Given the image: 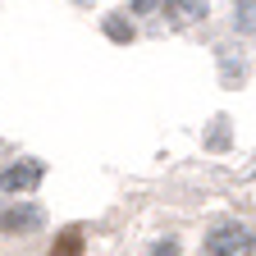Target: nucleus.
I'll return each mask as SVG.
<instances>
[{
    "label": "nucleus",
    "instance_id": "nucleus-1",
    "mask_svg": "<svg viewBox=\"0 0 256 256\" xmlns=\"http://www.w3.org/2000/svg\"><path fill=\"white\" fill-rule=\"evenodd\" d=\"M252 247H256V234L247 229V224H220V229H210L206 242H202L206 256H247Z\"/></svg>",
    "mask_w": 256,
    "mask_h": 256
},
{
    "label": "nucleus",
    "instance_id": "nucleus-2",
    "mask_svg": "<svg viewBox=\"0 0 256 256\" xmlns=\"http://www.w3.org/2000/svg\"><path fill=\"white\" fill-rule=\"evenodd\" d=\"M42 160H18V165H10L5 174H0V188H5V192H18V197H23V192H32V188H37L42 183Z\"/></svg>",
    "mask_w": 256,
    "mask_h": 256
},
{
    "label": "nucleus",
    "instance_id": "nucleus-3",
    "mask_svg": "<svg viewBox=\"0 0 256 256\" xmlns=\"http://www.w3.org/2000/svg\"><path fill=\"white\" fill-rule=\"evenodd\" d=\"M32 229H42V210L32 206V202H23L14 210H0V234L18 238V234H32Z\"/></svg>",
    "mask_w": 256,
    "mask_h": 256
},
{
    "label": "nucleus",
    "instance_id": "nucleus-4",
    "mask_svg": "<svg viewBox=\"0 0 256 256\" xmlns=\"http://www.w3.org/2000/svg\"><path fill=\"white\" fill-rule=\"evenodd\" d=\"M160 10L174 23H197V18H206V0H160Z\"/></svg>",
    "mask_w": 256,
    "mask_h": 256
},
{
    "label": "nucleus",
    "instance_id": "nucleus-5",
    "mask_svg": "<svg viewBox=\"0 0 256 256\" xmlns=\"http://www.w3.org/2000/svg\"><path fill=\"white\" fill-rule=\"evenodd\" d=\"M82 252H87L82 229H64V234H55V242H50V252H46V256H82Z\"/></svg>",
    "mask_w": 256,
    "mask_h": 256
},
{
    "label": "nucleus",
    "instance_id": "nucleus-6",
    "mask_svg": "<svg viewBox=\"0 0 256 256\" xmlns=\"http://www.w3.org/2000/svg\"><path fill=\"white\" fill-rule=\"evenodd\" d=\"M234 23H238L242 32H256V0H238V14H234Z\"/></svg>",
    "mask_w": 256,
    "mask_h": 256
},
{
    "label": "nucleus",
    "instance_id": "nucleus-7",
    "mask_svg": "<svg viewBox=\"0 0 256 256\" xmlns=\"http://www.w3.org/2000/svg\"><path fill=\"white\" fill-rule=\"evenodd\" d=\"M106 28H110V37H114V42H133V28H124L119 18H110Z\"/></svg>",
    "mask_w": 256,
    "mask_h": 256
},
{
    "label": "nucleus",
    "instance_id": "nucleus-8",
    "mask_svg": "<svg viewBox=\"0 0 256 256\" xmlns=\"http://www.w3.org/2000/svg\"><path fill=\"white\" fill-rule=\"evenodd\" d=\"M151 256H178V242H156Z\"/></svg>",
    "mask_w": 256,
    "mask_h": 256
},
{
    "label": "nucleus",
    "instance_id": "nucleus-9",
    "mask_svg": "<svg viewBox=\"0 0 256 256\" xmlns=\"http://www.w3.org/2000/svg\"><path fill=\"white\" fill-rule=\"evenodd\" d=\"M133 10H138V14H146V10H156V0H133Z\"/></svg>",
    "mask_w": 256,
    "mask_h": 256
}]
</instances>
